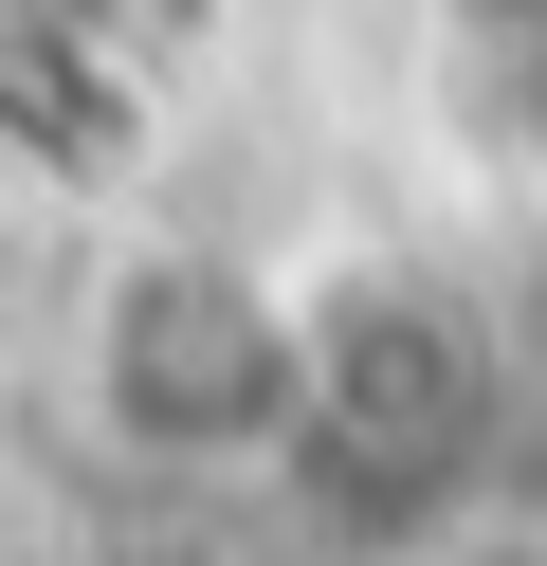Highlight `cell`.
I'll use <instances>...</instances> for the list:
<instances>
[{
	"label": "cell",
	"mask_w": 547,
	"mask_h": 566,
	"mask_svg": "<svg viewBox=\"0 0 547 566\" xmlns=\"http://www.w3.org/2000/svg\"><path fill=\"white\" fill-rule=\"evenodd\" d=\"M73 402L146 475H255L311 402V274H255L238 238H128L73 311Z\"/></svg>",
	"instance_id": "cell-1"
},
{
	"label": "cell",
	"mask_w": 547,
	"mask_h": 566,
	"mask_svg": "<svg viewBox=\"0 0 547 566\" xmlns=\"http://www.w3.org/2000/svg\"><path fill=\"white\" fill-rule=\"evenodd\" d=\"M493 457V347L438 274L347 256L311 274V402H292V475L328 493L347 530H420L438 493H474Z\"/></svg>",
	"instance_id": "cell-2"
},
{
	"label": "cell",
	"mask_w": 547,
	"mask_h": 566,
	"mask_svg": "<svg viewBox=\"0 0 547 566\" xmlns=\"http://www.w3.org/2000/svg\"><path fill=\"white\" fill-rule=\"evenodd\" d=\"M0 147L55 201H109V184H146L165 111H146L128 38H92V19H0Z\"/></svg>",
	"instance_id": "cell-3"
}]
</instances>
